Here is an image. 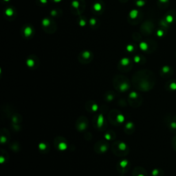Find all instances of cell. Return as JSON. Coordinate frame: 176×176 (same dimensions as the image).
<instances>
[{"mask_svg":"<svg viewBox=\"0 0 176 176\" xmlns=\"http://www.w3.org/2000/svg\"><path fill=\"white\" fill-rule=\"evenodd\" d=\"M109 148V145L107 141L101 140L98 141L94 145V151L98 153H103L106 152Z\"/></svg>","mask_w":176,"mask_h":176,"instance_id":"4","label":"cell"},{"mask_svg":"<svg viewBox=\"0 0 176 176\" xmlns=\"http://www.w3.org/2000/svg\"><path fill=\"white\" fill-rule=\"evenodd\" d=\"M111 151L118 157L125 156L128 154L129 149L127 144L122 141L115 142L111 146Z\"/></svg>","mask_w":176,"mask_h":176,"instance_id":"1","label":"cell"},{"mask_svg":"<svg viewBox=\"0 0 176 176\" xmlns=\"http://www.w3.org/2000/svg\"><path fill=\"white\" fill-rule=\"evenodd\" d=\"M116 134L112 131H108L105 135V138L106 140H112L115 138Z\"/></svg>","mask_w":176,"mask_h":176,"instance_id":"13","label":"cell"},{"mask_svg":"<svg viewBox=\"0 0 176 176\" xmlns=\"http://www.w3.org/2000/svg\"><path fill=\"white\" fill-rule=\"evenodd\" d=\"M160 1H161V2H167V0H160Z\"/></svg>","mask_w":176,"mask_h":176,"instance_id":"14","label":"cell"},{"mask_svg":"<svg viewBox=\"0 0 176 176\" xmlns=\"http://www.w3.org/2000/svg\"><path fill=\"white\" fill-rule=\"evenodd\" d=\"M85 108L90 112H96L98 110V105L93 101H88L85 105Z\"/></svg>","mask_w":176,"mask_h":176,"instance_id":"9","label":"cell"},{"mask_svg":"<svg viewBox=\"0 0 176 176\" xmlns=\"http://www.w3.org/2000/svg\"><path fill=\"white\" fill-rule=\"evenodd\" d=\"M114 96H115V94L113 92V91H107V92L105 95V99L107 101L110 102L114 99Z\"/></svg>","mask_w":176,"mask_h":176,"instance_id":"12","label":"cell"},{"mask_svg":"<svg viewBox=\"0 0 176 176\" xmlns=\"http://www.w3.org/2000/svg\"><path fill=\"white\" fill-rule=\"evenodd\" d=\"M129 169V163L128 160H123L121 162H119V163L117 165V170L121 173H125L127 171H128Z\"/></svg>","mask_w":176,"mask_h":176,"instance_id":"6","label":"cell"},{"mask_svg":"<svg viewBox=\"0 0 176 176\" xmlns=\"http://www.w3.org/2000/svg\"><path fill=\"white\" fill-rule=\"evenodd\" d=\"M54 145L60 151H64L67 148V142L66 140L64 139L61 136H58L57 138L54 140Z\"/></svg>","mask_w":176,"mask_h":176,"instance_id":"5","label":"cell"},{"mask_svg":"<svg viewBox=\"0 0 176 176\" xmlns=\"http://www.w3.org/2000/svg\"><path fill=\"white\" fill-rule=\"evenodd\" d=\"M109 118L113 125H118L119 123H122L124 121V116L121 114V112L117 110H112L109 115Z\"/></svg>","mask_w":176,"mask_h":176,"instance_id":"2","label":"cell"},{"mask_svg":"<svg viewBox=\"0 0 176 176\" xmlns=\"http://www.w3.org/2000/svg\"><path fill=\"white\" fill-rule=\"evenodd\" d=\"M88 127V121L87 119L84 117H80L79 118L78 121L76 122V128L79 131L81 132V131H84L85 130L86 128Z\"/></svg>","mask_w":176,"mask_h":176,"instance_id":"7","label":"cell"},{"mask_svg":"<svg viewBox=\"0 0 176 176\" xmlns=\"http://www.w3.org/2000/svg\"><path fill=\"white\" fill-rule=\"evenodd\" d=\"M133 130H134V126H133V124L132 122H127L125 125V131L128 134H130L133 132Z\"/></svg>","mask_w":176,"mask_h":176,"instance_id":"10","label":"cell"},{"mask_svg":"<svg viewBox=\"0 0 176 176\" xmlns=\"http://www.w3.org/2000/svg\"><path fill=\"white\" fill-rule=\"evenodd\" d=\"M114 85L116 90L119 91H122V92H125V91H127L130 87V84L127 79H121L116 80V83H114Z\"/></svg>","mask_w":176,"mask_h":176,"instance_id":"3","label":"cell"},{"mask_svg":"<svg viewBox=\"0 0 176 176\" xmlns=\"http://www.w3.org/2000/svg\"><path fill=\"white\" fill-rule=\"evenodd\" d=\"M105 125H106V122H105V120L104 119L103 115V114H99L96 118V121L94 122V125L97 129H103Z\"/></svg>","mask_w":176,"mask_h":176,"instance_id":"8","label":"cell"},{"mask_svg":"<svg viewBox=\"0 0 176 176\" xmlns=\"http://www.w3.org/2000/svg\"><path fill=\"white\" fill-rule=\"evenodd\" d=\"M39 149L41 152H48L49 149H50V147L48 145H46V143L45 142H41L39 144Z\"/></svg>","mask_w":176,"mask_h":176,"instance_id":"11","label":"cell"}]
</instances>
